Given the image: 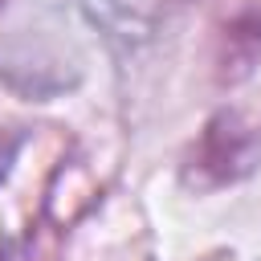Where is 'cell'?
Listing matches in <instances>:
<instances>
[{
  "label": "cell",
  "mask_w": 261,
  "mask_h": 261,
  "mask_svg": "<svg viewBox=\"0 0 261 261\" xmlns=\"http://www.w3.org/2000/svg\"><path fill=\"white\" fill-rule=\"evenodd\" d=\"M253 167V135L241 114L220 110L204 122L196 143L188 147V179L200 188H224L249 175Z\"/></svg>",
  "instance_id": "1"
},
{
  "label": "cell",
  "mask_w": 261,
  "mask_h": 261,
  "mask_svg": "<svg viewBox=\"0 0 261 261\" xmlns=\"http://www.w3.org/2000/svg\"><path fill=\"white\" fill-rule=\"evenodd\" d=\"M212 61H216L220 82H241L253 73V65L261 61V4L241 8L220 24Z\"/></svg>",
  "instance_id": "2"
},
{
  "label": "cell",
  "mask_w": 261,
  "mask_h": 261,
  "mask_svg": "<svg viewBox=\"0 0 261 261\" xmlns=\"http://www.w3.org/2000/svg\"><path fill=\"white\" fill-rule=\"evenodd\" d=\"M4 4H8V0H0V8H4Z\"/></svg>",
  "instance_id": "3"
}]
</instances>
